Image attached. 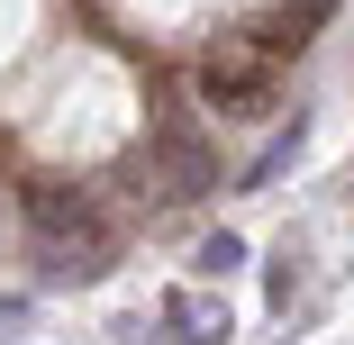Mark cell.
<instances>
[{
    "mask_svg": "<svg viewBox=\"0 0 354 345\" xmlns=\"http://www.w3.org/2000/svg\"><path fill=\"white\" fill-rule=\"evenodd\" d=\"M146 182L164 200H209V191H218V155H209V136L191 118H164L146 136Z\"/></svg>",
    "mask_w": 354,
    "mask_h": 345,
    "instance_id": "obj_1",
    "label": "cell"
},
{
    "mask_svg": "<svg viewBox=\"0 0 354 345\" xmlns=\"http://www.w3.org/2000/svg\"><path fill=\"white\" fill-rule=\"evenodd\" d=\"M291 291H300V254L281 245V254L263 263V300H272V309H291Z\"/></svg>",
    "mask_w": 354,
    "mask_h": 345,
    "instance_id": "obj_8",
    "label": "cell"
},
{
    "mask_svg": "<svg viewBox=\"0 0 354 345\" xmlns=\"http://www.w3.org/2000/svg\"><path fill=\"white\" fill-rule=\"evenodd\" d=\"M28 318H37V309H28L19 291H0V336H28Z\"/></svg>",
    "mask_w": 354,
    "mask_h": 345,
    "instance_id": "obj_10",
    "label": "cell"
},
{
    "mask_svg": "<svg viewBox=\"0 0 354 345\" xmlns=\"http://www.w3.org/2000/svg\"><path fill=\"white\" fill-rule=\"evenodd\" d=\"M164 327H173V345H227L236 327H227V300H209V291H173L164 300Z\"/></svg>",
    "mask_w": 354,
    "mask_h": 345,
    "instance_id": "obj_6",
    "label": "cell"
},
{
    "mask_svg": "<svg viewBox=\"0 0 354 345\" xmlns=\"http://www.w3.org/2000/svg\"><path fill=\"white\" fill-rule=\"evenodd\" d=\"M191 263H200V282H227V272L245 263V236H236V227H218V236H200V254H191Z\"/></svg>",
    "mask_w": 354,
    "mask_h": 345,
    "instance_id": "obj_7",
    "label": "cell"
},
{
    "mask_svg": "<svg viewBox=\"0 0 354 345\" xmlns=\"http://www.w3.org/2000/svg\"><path fill=\"white\" fill-rule=\"evenodd\" d=\"M291 155H300V118H291V136H272V146L254 155V173H245V182H272V173H281V164H291Z\"/></svg>",
    "mask_w": 354,
    "mask_h": 345,
    "instance_id": "obj_9",
    "label": "cell"
},
{
    "mask_svg": "<svg viewBox=\"0 0 354 345\" xmlns=\"http://www.w3.org/2000/svg\"><path fill=\"white\" fill-rule=\"evenodd\" d=\"M118 263V227H100V236H64V245H37V282H100V272Z\"/></svg>",
    "mask_w": 354,
    "mask_h": 345,
    "instance_id": "obj_4",
    "label": "cell"
},
{
    "mask_svg": "<svg viewBox=\"0 0 354 345\" xmlns=\"http://www.w3.org/2000/svg\"><path fill=\"white\" fill-rule=\"evenodd\" d=\"M327 19H336V0H291L281 19H263V28H254V46H245V55H254V64H281L300 37H318Z\"/></svg>",
    "mask_w": 354,
    "mask_h": 345,
    "instance_id": "obj_5",
    "label": "cell"
},
{
    "mask_svg": "<svg viewBox=\"0 0 354 345\" xmlns=\"http://www.w3.org/2000/svg\"><path fill=\"white\" fill-rule=\"evenodd\" d=\"M191 91H200V109H218V118H254V109H272V64L209 55L200 73H191Z\"/></svg>",
    "mask_w": 354,
    "mask_h": 345,
    "instance_id": "obj_3",
    "label": "cell"
},
{
    "mask_svg": "<svg viewBox=\"0 0 354 345\" xmlns=\"http://www.w3.org/2000/svg\"><path fill=\"white\" fill-rule=\"evenodd\" d=\"M19 209H28V236H37V245L100 236V227H109V218H100V200H91L82 182H28V191H19Z\"/></svg>",
    "mask_w": 354,
    "mask_h": 345,
    "instance_id": "obj_2",
    "label": "cell"
}]
</instances>
